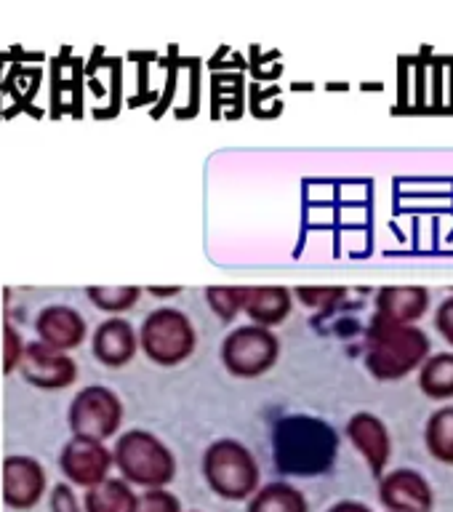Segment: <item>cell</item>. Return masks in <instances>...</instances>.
Here are the masks:
<instances>
[{"label":"cell","instance_id":"obj_20","mask_svg":"<svg viewBox=\"0 0 453 512\" xmlns=\"http://www.w3.org/2000/svg\"><path fill=\"white\" fill-rule=\"evenodd\" d=\"M424 446L435 462L453 467V406L432 411L424 424Z\"/></svg>","mask_w":453,"mask_h":512},{"label":"cell","instance_id":"obj_11","mask_svg":"<svg viewBox=\"0 0 453 512\" xmlns=\"http://www.w3.org/2000/svg\"><path fill=\"white\" fill-rule=\"evenodd\" d=\"M46 470L32 456H6L3 462V502L8 510L27 512L46 494Z\"/></svg>","mask_w":453,"mask_h":512},{"label":"cell","instance_id":"obj_15","mask_svg":"<svg viewBox=\"0 0 453 512\" xmlns=\"http://www.w3.org/2000/svg\"><path fill=\"white\" fill-rule=\"evenodd\" d=\"M91 352L94 358L107 368H123L136 358L139 352V334L136 328L123 318L102 320L91 336Z\"/></svg>","mask_w":453,"mask_h":512},{"label":"cell","instance_id":"obj_8","mask_svg":"<svg viewBox=\"0 0 453 512\" xmlns=\"http://www.w3.org/2000/svg\"><path fill=\"white\" fill-rule=\"evenodd\" d=\"M112 467H115L112 451L102 440L94 438L72 435L59 454V470L64 472V478L70 480L72 486L86 488V491L110 478Z\"/></svg>","mask_w":453,"mask_h":512},{"label":"cell","instance_id":"obj_30","mask_svg":"<svg viewBox=\"0 0 453 512\" xmlns=\"http://www.w3.org/2000/svg\"><path fill=\"white\" fill-rule=\"evenodd\" d=\"M190 512H200V510H190Z\"/></svg>","mask_w":453,"mask_h":512},{"label":"cell","instance_id":"obj_4","mask_svg":"<svg viewBox=\"0 0 453 512\" xmlns=\"http://www.w3.org/2000/svg\"><path fill=\"white\" fill-rule=\"evenodd\" d=\"M120 478L139 488H168L176 478V456L150 430H126L112 446Z\"/></svg>","mask_w":453,"mask_h":512},{"label":"cell","instance_id":"obj_27","mask_svg":"<svg viewBox=\"0 0 453 512\" xmlns=\"http://www.w3.org/2000/svg\"><path fill=\"white\" fill-rule=\"evenodd\" d=\"M435 331L453 347V294L443 299L435 310Z\"/></svg>","mask_w":453,"mask_h":512},{"label":"cell","instance_id":"obj_26","mask_svg":"<svg viewBox=\"0 0 453 512\" xmlns=\"http://www.w3.org/2000/svg\"><path fill=\"white\" fill-rule=\"evenodd\" d=\"M24 347L22 339H19V331H16L11 323H6V355H3V371L11 374L16 366H22Z\"/></svg>","mask_w":453,"mask_h":512},{"label":"cell","instance_id":"obj_9","mask_svg":"<svg viewBox=\"0 0 453 512\" xmlns=\"http://www.w3.org/2000/svg\"><path fill=\"white\" fill-rule=\"evenodd\" d=\"M379 502L387 512H432L435 491L424 472L414 467H398L379 478Z\"/></svg>","mask_w":453,"mask_h":512},{"label":"cell","instance_id":"obj_5","mask_svg":"<svg viewBox=\"0 0 453 512\" xmlns=\"http://www.w3.org/2000/svg\"><path fill=\"white\" fill-rule=\"evenodd\" d=\"M139 347L155 366H182L198 350V331L187 312L176 307H158L142 320Z\"/></svg>","mask_w":453,"mask_h":512},{"label":"cell","instance_id":"obj_19","mask_svg":"<svg viewBox=\"0 0 453 512\" xmlns=\"http://www.w3.org/2000/svg\"><path fill=\"white\" fill-rule=\"evenodd\" d=\"M419 390L430 400H451L453 398V352H435L419 368Z\"/></svg>","mask_w":453,"mask_h":512},{"label":"cell","instance_id":"obj_21","mask_svg":"<svg viewBox=\"0 0 453 512\" xmlns=\"http://www.w3.org/2000/svg\"><path fill=\"white\" fill-rule=\"evenodd\" d=\"M251 286H208L206 302L216 318L232 323L238 315H246V302Z\"/></svg>","mask_w":453,"mask_h":512},{"label":"cell","instance_id":"obj_28","mask_svg":"<svg viewBox=\"0 0 453 512\" xmlns=\"http://www.w3.org/2000/svg\"><path fill=\"white\" fill-rule=\"evenodd\" d=\"M326 512H374L368 504L358 502V499H342V502H334Z\"/></svg>","mask_w":453,"mask_h":512},{"label":"cell","instance_id":"obj_22","mask_svg":"<svg viewBox=\"0 0 453 512\" xmlns=\"http://www.w3.org/2000/svg\"><path fill=\"white\" fill-rule=\"evenodd\" d=\"M86 296L94 302V307L104 312H126L136 307L142 299L139 286H91L86 288Z\"/></svg>","mask_w":453,"mask_h":512},{"label":"cell","instance_id":"obj_1","mask_svg":"<svg viewBox=\"0 0 453 512\" xmlns=\"http://www.w3.org/2000/svg\"><path fill=\"white\" fill-rule=\"evenodd\" d=\"M339 435L326 419L310 414L283 416L272 427V462L283 475L315 478L334 467Z\"/></svg>","mask_w":453,"mask_h":512},{"label":"cell","instance_id":"obj_7","mask_svg":"<svg viewBox=\"0 0 453 512\" xmlns=\"http://www.w3.org/2000/svg\"><path fill=\"white\" fill-rule=\"evenodd\" d=\"M67 422L72 435L104 443L112 435H118L123 424V400L118 398V392H112L104 384H88L72 398Z\"/></svg>","mask_w":453,"mask_h":512},{"label":"cell","instance_id":"obj_3","mask_svg":"<svg viewBox=\"0 0 453 512\" xmlns=\"http://www.w3.org/2000/svg\"><path fill=\"white\" fill-rule=\"evenodd\" d=\"M203 478L224 502H248L264 486L254 451L235 438H219L203 451Z\"/></svg>","mask_w":453,"mask_h":512},{"label":"cell","instance_id":"obj_29","mask_svg":"<svg viewBox=\"0 0 453 512\" xmlns=\"http://www.w3.org/2000/svg\"><path fill=\"white\" fill-rule=\"evenodd\" d=\"M152 296H158V299H168V296H176V294H182V286H166V288H160V286H150L147 288Z\"/></svg>","mask_w":453,"mask_h":512},{"label":"cell","instance_id":"obj_12","mask_svg":"<svg viewBox=\"0 0 453 512\" xmlns=\"http://www.w3.org/2000/svg\"><path fill=\"white\" fill-rule=\"evenodd\" d=\"M22 376L40 390H64L78 379V363L67 352L51 350L43 342H30L24 347Z\"/></svg>","mask_w":453,"mask_h":512},{"label":"cell","instance_id":"obj_17","mask_svg":"<svg viewBox=\"0 0 453 512\" xmlns=\"http://www.w3.org/2000/svg\"><path fill=\"white\" fill-rule=\"evenodd\" d=\"M246 512H310V502L294 483L272 480L248 499Z\"/></svg>","mask_w":453,"mask_h":512},{"label":"cell","instance_id":"obj_18","mask_svg":"<svg viewBox=\"0 0 453 512\" xmlns=\"http://www.w3.org/2000/svg\"><path fill=\"white\" fill-rule=\"evenodd\" d=\"M139 494L123 478H107L99 486L88 488L83 496L86 512H136Z\"/></svg>","mask_w":453,"mask_h":512},{"label":"cell","instance_id":"obj_10","mask_svg":"<svg viewBox=\"0 0 453 512\" xmlns=\"http://www.w3.org/2000/svg\"><path fill=\"white\" fill-rule=\"evenodd\" d=\"M344 438L350 440L352 448L363 456L368 470L376 480L382 478L392 459V438L382 416L374 411H358L344 424Z\"/></svg>","mask_w":453,"mask_h":512},{"label":"cell","instance_id":"obj_16","mask_svg":"<svg viewBox=\"0 0 453 512\" xmlns=\"http://www.w3.org/2000/svg\"><path fill=\"white\" fill-rule=\"evenodd\" d=\"M294 288L288 286H251L246 302V318L262 328L283 326L294 312Z\"/></svg>","mask_w":453,"mask_h":512},{"label":"cell","instance_id":"obj_2","mask_svg":"<svg viewBox=\"0 0 453 512\" xmlns=\"http://www.w3.org/2000/svg\"><path fill=\"white\" fill-rule=\"evenodd\" d=\"M432 355V342L419 326H395L371 320L366 331V368L379 382H400Z\"/></svg>","mask_w":453,"mask_h":512},{"label":"cell","instance_id":"obj_25","mask_svg":"<svg viewBox=\"0 0 453 512\" xmlns=\"http://www.w3.org/2000/svg\"><path fill=\"white\" fill-rule=\"evenodd\" d=\"M48 504H51V512H86L83 510V504L78 502V496H75L70 483H56V486L51 488V499H48Z\"/></svg>","mask_w":453,"mask_h":512},{"label":"cell","instance_id":"obj_23","mask_svg":"<svg viewBox=\"0 0 453 512\" xmlns=\"http://www.w3.org/2000/svg\"><path fill=\"white\" fill-rule=\"evenodd\" d=\"M294 296L304 307H312V310H326V307H334L347 296V288L342 286H299L294 288Z\"/></svg>","mask_w":453,"mask_h":512},{"label":"cell","instance_id":"obj_14","mask_svg":"<svg viewBox=\"0 0 453 512\" xmlns=\"http://www.w3.org/2000/svg\"><path fill=\"white\" fill-rule=\"evenodd\" d=\"M86 320L75 307L67 304H48L35 318V334L51 350H75L86 339Z\"/></svg>","mask_w":453,"mask_h":512},{"label":"cell","instance_id":"obj_13","mask_svg":"<svg viewBox=\"0 0 453 512\" xmlns=\"http://www.w3.org/2000/svg\"><path fill=\"white\" fill-rule=\"evenodd\" d=\"M430 288L427 286H384L376 291L374 320L395 326H419L430 312Z\"/></svg>","mask_w":453,"mask_h":512},{"label":"cell","instance_id":"obj_24","mask_svg":"<svg viewBox=\"0 0 453 512\" xmlns=\"http://www.w3.org/2000/svg\"><path fill=\"white\" fill-rule=\"evenodd\" d=\"M136 512H184L182 499L168 488H147L139 494Z\"/></svg>","mask_w":453,"mask_h":512},{"label":"cell","instance_id":"obj_6","mask_svg":"<svg viewBox=\"0 0 453 512\" xmlns=\"http://www.w3.org/2000/svg\"><path fill=\"white\" fill-rule=\"evenodd\" d=\"M280 352H283V344L272 328L243 323L224 336L219 360L227 368V374L235 379H259L278 366Z\"/></svg>","mask_w":453,"mask_h":512}]
</instances>
